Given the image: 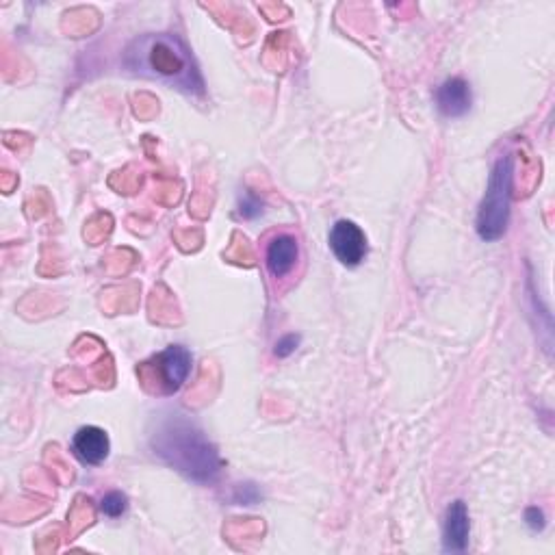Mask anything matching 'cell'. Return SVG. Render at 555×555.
<instances>
[{
  "mask_svg": "<svg viewBox=\"0 0 555 555\" xmlns=\"http://www.w3.org/2000/svg\"><path fill=\"white\" fill-rule=\"evenodd\" d=\"M436 109L441 111L445 118H462L471 111L473 94L471 85L462 79V76H451L445 83L438 85L436 94Z\"/></svg>",
  "mask_w": 555,
  "mask_h": 555,
  "instance_id": "obj_8",
  "label": "cell"
},
{
  "mask_svg": "<svg viewBox=\"0 0 555 555\" xmlns=\"http://www.w3.org/2000/svg\"><path fill=\"white\" fill-rule=\"evenodd\" d=\"M109 451V434L98 428V425H83L72 436V454L83 464H89V467H98V464L105 462L109 458Z\"/></svg>",
  "mask_w": 555,
  "mask_h": 555,
  "instance_id": "obj_7",
  "label": "cell"
},
{
  "mask_svg": "<svg viewBox=\"0 0 555 555\" xmlns=\"http://www.w3.org/2000/svg\"><path fill=\"white\" fill-rule=\"evenodd\" d=\"M128 510V497L120 490H111L105 497L100 499V512L109 516V519H120L122 514Z\"/></svg>",
  "mask_w": 555,
  "mask_h": 555,
  "instance_id": "obj_10",
  "label": "cell"
},
{
  "mask_svg": "<svg viewBox=\"0 0 555 555\" xmlns=\"http://www.w3.org/2000/svg\"><path fill=\"white\" fill-rule=\"evenodd\" d=\"M265 213V204L263 200L256 196L254 191H243V196L239 198V215L243 219H256Z\"/></svg>",
  "mask_w": 555,
  "mask_h": 555,
  "instance_id": "obj_11",
  "label": "cell"
},
{
  "mask_svg": "<svg viewBox=\"0 0 555 555\" xmlns=\"http://www.w3.org/2000/svg\"><path fill=\"white\" fill-rule=\"evenodd\" d=\"M300 261V241L291 232H278L267 241L265 267L274 280L287 278Z\"/></svg>",
  "mask_w": 555,
  "mask_h": 555,
  "instance_id": "obj_6",
  "label": "cell"
},
{
  "mask_svg": "<svg viewBox=\"0 0 555 555\" xmlns=\"http://www.w3.org/2000/svg\"><path fill=\"white\" fill-rule=\"evenodd\" d=\"M258 499H261V490L254 484H239L235 488V495H232V501H235L237 506H254Z\"/></svg>",
  "mask_w": 555,
  "mask_h": 555,
  "instance_id": "obj_12",
  "label": "cell"
},
{
  "mask_svg": "<svg viewBox=\"0 0 555 555\" xmlns=\"http://www.w3.org/2000/svg\"><path fill=\"white\" fill-rule=\"evenodd\" d=\"M150 447L167 467L196 484H211L222 473V458L211 438L196 421L180 412H170L157 421L150 434Z\"/></svg>",
  "mask_w": 555,
  "mask_h": 555,
  "instance_id": "obj_2",
  "label": "cell"
},
{
  "mask_svg": "<svg viewBox=\"0 0 555 555\" xmlns=\"http://www.w3.org/2000/svg\"><path fill=\"white\" fill-rule=\"evenodd\" d=\"M512 180H514V159L503 157L495 163L493 174L488 178L484 200L477 211V235L486 243L499 241L508 230L510 204H512Z\"/></svg>",
  "mask_w": 555,
  "mask_h": 555,
  "instance_id": "obj_3",
  "label": "cell"
},
{
  "mask_svg": "<svg viewBox=\"0 0 555 555\" xmlns=\"http://www.w3.org/2000/svg\"><path fill=\"white\" fill-rule=\"evenodd\" d=\"M330 250L337 261L345 267H358L367 258L369 245L363 228L356 226L350 219H339L330 230Z\"/></svg>",
  "mask_w": 555,
  "mask_h": 555,
  "instance_id": "obj_4",
  "label": "cell"
},
{
  "mask_svg": "<svg viewBox=\"0 0 555 555\" xmlns=\"http://www.w3.org/2000/svg\"><path fill=\"white\" fill-rule=\"evenodd\" d=\"M154 363H157L154 367H157L163 393L174 395L183 389V384L191 376L193 356L183 345H170L167 350H163L157 358H154Z\"/></svg>",
  "mask_w": 555,
  "mask_h": 555,
  "instance_id": "obj_5",
  "label": "cell"
},
{
  "mask_svg": "<svg viewBox=\"0 0 555 555\" xmlns=\"http://www.w3.org/2000/svg\"><path fill=\"white\" fill-rule=\"evenodd\" d=\"M525 523L529 525V529H534V532H542L547 525V519H545V512H542L540 508H527L525 510Z\"/></svg>",
  "mask_w": 555,
  "mask_h": 555,
  "instance_id": "obj_14",
  "label": "cell"
},
{
  "mask_svg": "<svg viewBox=\"0 0 555 555\" xmlns=\"http://www.w3.org/2000/svg\"><path fill=\"white\" fill-rule=\"evenodd\" d=\"M122 66L128 74L200 98L206 94L204 76L191 48L174 33H144L124 48Z\"/></svg>",
  "mask_w": 555,
  "mask_h": 555,
  "instance_id": "obj_1",
  "label": "cell"
},
{
  "mask_svg": "<svg viewBox=\"0 0 555 555\" xmlns=\"http://www.w3.org/2000/svg\"><path fill=\"white\" fill-rule=\"evenodd\" d=\"M471 536V521L467 503L462 499L454 501L447 508L445 514V527H443V549L447 553H462L469 547Z\"/></svg>",
  "mask_w": 555,
  "mask_h": 555,
  "instance_id": "obj_9",
  "label": "cell"
},
{
  "mask_svg": "<svg viewBox=\"0 0 555 555\" xmlns=\"http://www.w3.org/2000/svg\"><path fill=\"white\" fill-rule=\"evenodd\" d=\"M300 343H302L300 334H293V332H291V334H285V337H282V339L276 343L274 354H276L278 358H289L295 350H298Z\"/></svg>",
  "mask_w": 555,
  "mask_h": 555,
  "instance_id": "obj_13",
  "label": "cell"
}]
</instances>
